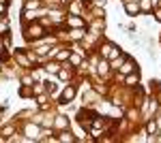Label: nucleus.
<instances>
[{
    "label": "nucleus",
    "mask_w": 161,
    "mask_h": 143,
    "mask_svg": "<svg viewBox=\"0 0 161 143\" xmlns=\"http://www.w3.org/2000/svg\"><path fill=\"white\" fill-rule=\"evenodd\" d=\"M37 7H39V0H35V2L28 0V2H26V9H28V11H30V9H37Z\"/></svg>",
    "instance_id": "nucleus-10"
},
{
    "label": "nucleus",
    "mask_w": 161,
    "mask_h": 143,
    "mask_svg": "<svg viewBox=\"0 0 161 143\" xmlns=\"http://www.w3.org/2000/svg\"><path fill=\"white\" fill-rule=\"evenodd\" d=\"M26 133H28V137H37L39 135V128L32 126V124H28V126H26Z\"/></svg>",
    "instance_id": "nucleus-5"
},
{
    "label": "nucleus",
    "mask_w": 161,
    "mask_h": 143,
    "mask_svg": "<svg viewBox=\"0 0 161 143\" xmlns=\"http://www.w3.org/2000/svg\"><path fill=\"white\" fill-rule=\"evenodd\" d=\"M62 2H69V0H62Z\"/></svg>",
    "instance_id": "nucleus-21"
},
{
    "label": "nucleus",
    "mask_w": 161,
    "mask_h": 143,
    "mask_svg": "<svg viewBox=\"0 0 161 143\" xmlns=\"http://www.w3.org/2000/svg\"><path fill=\"white\" fill-rule=\"evenodd\" d=\"M73 96H75V88H71V86H69V88H65V92H62V101H65V103H69Z\"/></svg>",
    "instance_id": "nucleus-3"
},
{
    "label": "nucleus",
    "mask_w": 161,
    "mask_h": 143,
    "mask_svg": "<svg viewBox=\"0 0 161 143\" xmlns=\"http://www.w3.org/2000/svg\"><path fill=\"white\" fill-rule=\"evenodd\" d=\"M58 58H60V60H65V58H69V51H60V53H58Z\"/></svg>",
    "instance_id": "nucleus-17"
},
{
    "label": "nucleus",
    "mask_w": 161,
    "mask_h": 143,
    "mask_svg": "<svg viewBox=\"0 0 161 143\" xmlns=\"http://www.w3.org/2000/svg\"><path fill=\"white\" fill-rule=\"evenodd\" d=\"M2 32H4V26H2V24H0V34H2Z\"/></svg>",
    "instance_id": "nucleus-20"
},
{
    "label": "nucleus",
    "mask_w": 161,
    "mask_h": 143,
    "mask_svg": "<svg viewBox=\"0 0 161 143\" xmlns=\"http://www.w3.org/2000/svg\"><path fill=\"white\" fill-rule=\"evenodd\" d=\"M133 68V62H131V60H129V62H127L125 64V66H123V70H125V73H129V70Z\"/></svg>",
    "instance_id": "nucleus-14"
},
{
    "label": "nucleus",
    "mask_w": 161,
    "mask_h": 143,
    "mask_svg": "<svg viewBox=\"0 0 161 143\" xmlns=\"http://www.w3.org/2000/svg\"><path fill=\"white\" fill-rule=\"evenodd\" d=\"M84 2H86V0H84Z\"/></svg>",
    "instance_id": "nucleus-23"
},
{
    "label": "nucleus",
    "mask_w": 161,
    "mask_h": 143,
    "mask_svg": "<svg viewBox=\"0 0 161 143\" xmlns=\"http://www.w3.org/2000/svg\"><path fill=\"white\" fill-rule=\"evenodd\" d=\"M108 70H110V66H108V62H105V60H103V62L99 64V73H101V75H105V73H108Z\"/></svg>",
    "instance_id": "nucleus-8"
},
{
    "label": "nucleus",
    "mask_w": 161,
    "mask_h": 143,
    "mask_svg": "<svg viewBox=\"0 0 161 143\" xmlns=\"http://www.w3.org/2000/svg\"><path fill=\"white\" fill-rule=\"evenodd\" d=\"M4 9H7L4 7V0H0V13H4Z\"/></svg>",
    "instance_id": "nucleus-18"
},
{
    "label": "nucleus",
    "mask_w": 161,
    "mask_h": 143,
    "mask_svg": "<svg viewBox=\"0 0 161 143\" xmlns=\"http://www.w3.org/2000/svg\"><path fill=\"white\" fill-rule=\"evenodd\" d=\"M127 2H131V0H127Z\"/></svg>",
    "instance_id": "nucleus-22"
},
{
    "label": "nucleus",
    "mask_w": 161,
    "mask_h": 143,
    "mask_svg": "<svg viewBox=\"0 0 161 143\" xmlns=\"http://www.w3.org/2000/svg\"><path fill=\"white\" fill-rule=\"evenodd\" d=\"M151 4H153L151 0H142V4H140V7H142L144 11H148V9H151Z\"/></svg>",
    "instance_id": "nucleus-12"
},
{
    "label": "nucleus",
    "mask_w": 161,
    "mask_h": 143,
    "mask_svg": "<svg viewBox=\"0 0 161 143\" xmlns=\"http://www.w3.org/2000/svg\"><path fill=\"white\" fill-rule=\"evenodd\" d=\"M69 24H71V26H82V19H80V17H71Z\"/></svg>",
    "instance_id": "nucleus-11"
},
{
    "label": "nucleus",
    "mask_w": 161,
    "mask_h": 143,
    "mask_svg": "<svg viewBox=\"0 0 161 143\" xmlns=\"http://www.w3.org/2000/svg\"><path fill=\"white\" fill-rule=\"evenodd\" d=\"M26 34H28V38H37V36H41L43 34V28L41 26H28V28H26Z\"/></svg>",
    "instance_id": "nucleus-1"
},
{
    "label": "nucleus",
    "mask_w": 161,
    "mask_h": 143,
    "mask_svg": "<svg viewBox=\"0 0 161 143\" xmlns=\"http://www.w3.org/2000/svg\"><path fill=\"white\" fill-rule=\"evenodd\" d=\"M146 130H148V133H157V124H155V122H148V126H146Z\"/></svg>",
    "instance_id": "nucleus-9"
},
{
    "label": "nucleus",
    "mask_w": 161,
    "mask_h": 143,
    "mask_svg": "<svg viewBox=\"0 0 161 143\" xmlns=\"http://www.w3.org/2000/svg\"><path fill=\"white\" fill-rule=\"evenodd\" d=\"M135 81H137V75H129V77H127V83H129V86H133Z\"/></svg>",
    "instance_id": "nucleus-13"
},
{
    "label": "nucleus",
    "mask_w": 161,
    "mask_h": 143,
    "mask_svg": "<svg viewBox=\"0 0 161 143\" xmlns=\"http://www.w3.org/2000/svg\"><path fill=\"white\" fill-rule=\"evenodd\" d=\"M54 124H56L58 128H65V126H67V118H62V115H58V118H56V122H54Z\"/></svg>",
    "instance_id": "nucleus-7"
},
{
    "label": "nucleus",
    "mask_w": 161,
    "mask_h": 143,
    "mask_svg": "<svg viewBox=\"0 0 161 143\" xmlns=\"http://www.w3.org/2000/svg\"><path fill=\"white\" fill-rule=\"evenodd\" d=\"M58 141H75V137L71 135V133H62V135L58 137Z\"/></svg>",
    "instance_id": "nucleus-6"
},
{
    "label": "nucleus",
    "mask_w": 161,
    "mask_h": 143,
    "mask_svg": "<svg viewBox=\"0 0 161 143\" xmlns=\"http://www.w3.org/2000/svg\"><path fill=\"white\" fill-rule=\"evenodd\" d=\"M4 51V45H2V41H0V53H2Z\"/></svg>",
    "instance_id": "nucleus-19"
},
{
    "label": "nucleus",
    "mask_w": 161,
    "mask_h": 143,
    "mask_svg": "<svg viewBox=\"0 0 161 143\" xmlns=\"http://www.w3.org/2000/svg\"><path fill=\"white\" fill-rule=\"evenodd\" d=\"M47 70H49V73H56V70H58V66H56V64H47V66H45Z\"/></svg>",
    "instance_id": "nucleus-15"
},
{
    "label": "nucleus",
    "mask_w": 161,
    "mask_h": 143,
    "mask_svg": "<svg viewBox=\"0 0 161 143\" xmlns=\"http://www.w3.org/2000/svg\"><path fill=\"white\" fill-rule=\"evenodd\" d=\"M17 60L24 64V66H28V60H26V56H17Z\"/></svg>",
    "instance_id": "nucleus-16"
},
{
    "label": "nucleus",
    "mask_w": 161,
    "mask_h": 143,
    "mask_svg": "<svg viewBox=\"0 0 161 143\" xmlns=\"http://www.w3.org/2000/svg\"><path fill=\"white\" fill-rule=\"evenodd\" d=\"M101 53H103L105 58H118V51H116L112 45H105V47L101 49Z\"/></svg>",
    "instance_id": "nucleus-2"
},
{
    "label": "nucleus",
    "mask_w": 161,
    "mask_h": 143,
    "mask_svg": "<svg viewBox=\"0 0 161 143\" xmlns=\"http://www.w3.org/2000/svg\"><path fill=\"white\" fill-rule=\"evenodd\" d=\"M125 9H127V13H131V15H133V13H137L140 4H135V2H127V7H125Z\"/></svg>",
    "instance_id": "nucleus-4"
}]
</instances>
